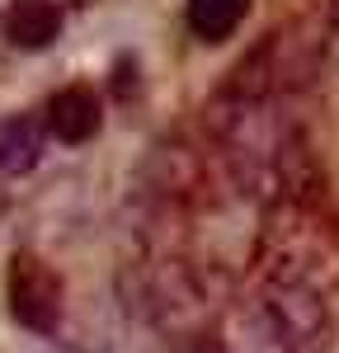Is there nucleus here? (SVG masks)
I'll return each instance as SVG.
<instances>
[{
  "mask_svg": "<svg viewBox=\"0 0 339 353\" xmlns=\"http://www.w3.org/2000/svg\"><path fill=\"white\" fill-rule=\"evenodd\" d=\"M99 123H104V109H99V99L85 85L61 90V94H52V104H48V132L56 141H66V146L90 141V137L99 132Z\"/></svg>",
  "mask_w": 339,
  "mask_h": 353,
  "instance_id": "2",
  "label": "nucleus"
},
{
  "mask_svg": "<svg viewBox=\"0 0 339 353\" xmlns=\"http://www.w3.org/2000/svg\"><path fill=\"white\" fill-rule=\"evenodd\" d=\"M61 33V10L52 0H14V10L5 14V38L14 48H48Z\"/></svg>",
  "mask_w": 339,
  "mask_h": 353,
  "instance_id": "4",
  "label": "nucleus"
},
{
  "mask_svg": "<svg viewBox=\"0 0 339 353\" xmlns=\"http://www.w3.org/2000/svg\"><path fill=\"white\" fill-rule=\"evenodd\" d=\"M184 14H189L194 38H203V43H222V38H231L236 28L245 24L250 0H189Z\"/></svg>",
  "mask_w": 339,
  "mask_h": 353,
  "instance_id": "5",
  "label": "nucleus"
},
{
  "mask_svg": "<svg viewBox=\"0 0 339 353\" xmlns=\"http://www.w3.org/2000/svg\"><path fill=\"white\" fill-rule=\"evenodd\" d=\"M43 146H48V128L38 118H28V113L0 118V170L5 174H28L43 161Z\"/></svg>",
  "mask_w": 339,
  "mask_h": 353,
  "instance_id": "3",
  "label": "nucleus"
},
{
  "mask_svg": "<svg viewBox=\"0 0 339 353\" xmlns=\"http://www.w3.org/2000/svg\"><path fill=\"white\" fill-rule=\"evenodd\" d=\"M56 301H61L56 278L33 254H19L14 269H10V311H14V321L48 334L56 325Z\"/></svg>",
  "mask_w": 339,
  "mask_h": 353,
  "instance_id": "1",
  "label": "nucleus"
}]
</instances>
